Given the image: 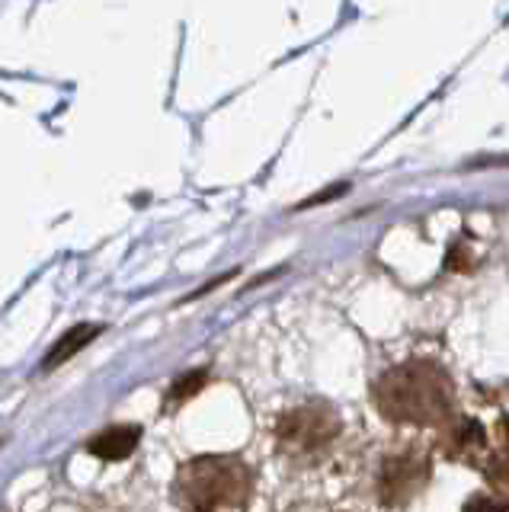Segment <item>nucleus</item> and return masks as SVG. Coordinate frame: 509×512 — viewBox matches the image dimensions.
Masks as SVG:
<instances>
[{
    "instance_id": "8",
    "label": "nucleus",
    "mask_w": 509,
    "mask_h": 512,
    "mask_svg": "<svg viewBox=\"0 0 509 512\" xmlns=\"http://www.w3.org/2000/svg\"><path fill=\"white\" fill-rule=\"evenodd\" d=\"M205 381H209V372L205 368H196V372H186L173 381L170 388V404H180V400H189L193 394H199L205 388Z\"/></svg>"
},
{
    "instance_id": "4",
    "label": "nucleus",
    "mask_w": 509,
    "mask_h": 512,
    "mask_svg": "<svg viewBox=\"0 0 509 512\" xmlns=\"http://www.w3.org/2000/svg\"><path fill=\"white\" fill-rule=\"evenodd\" d=\"M138 442H141L138 426H113V429H103L100 436H93L87 442V452L103 461H125L138 448Z\"/></svg>"
},
{
    "instance_id": "1",
    "label": "nucleus",
    "mask_w": 509,
    "mask_h": 512,
    "mask_svg": "<svg viewBox=\"0 0 509 512\" xmlns=\"http://www.w3.org/2000/svg\"><path fill=\"white\" fill-rule=\"evenodd\" d=\"M378 410L394 423L436 426L452 413L449 375L433 362H404L375 384Z\"/></svg>"
},
{
    "instance_id": "9",
    "label": "nucleus",
    "mask_w": 509,
    "mask_h": 512,
    "mask_svg": "<svg viewBox=\"0 0 509 512\" xmlns=\"http://www.w3.org/2000/svg\"><path fill=\"white\" fill-rule=\"evenodd\" d=\"M349 186L346 183H340V186H327L324 192H317V196H308L305 202H301L298 208H311V205H324L327 199H337V196H343V192H346Z\"/></svg>"
},
{
    "instance_id": "2",
    "label": "nucleus",
    "mask_w": 509,
    "mask_h": 512,
    "mask_svg": "<svg viewBox=\"0 0 509 512\" xmlns=\"http://www.w3.org/2000/svg\"><path fill=\"white\" fill-rule=\"evenodd\" d=\"M250 496V468L231 455H205L180 468L177 500L186 512H237Z\"/></svg>"
},
{
    "instance_id": "10",
    "label": "nucleus",
    "mask_w": 509,
    "mask_h": 512,
    "mask_svg": "<svg viewBox=\"0 0 509 512\" xmlns=\"http://www.w3.org/2000/svg\"><path fill=\"white\" fill-rule=\"evenodd\" d=\"M465 512H506V506H500L497 500H490V496H474V500L465 506Z\"/></svg>"
},
{
    "instance_id": "5",
    "label": "nucleus",
    "mask_w": 509,
    "mask_h": 512,
    "mask_svg": "<svg viewBox=\"0 0 509 512\" xmlns=\"http://www.w3.org/2000/svg\"><path fill=\"white\" fill-rule=\"evenodd\" d=\"M426 480V464L410 461V458H394L385 464V477H381V487H385V500L397 503V490H404V496H410Z\"/></svg>"
},
{
    "instance_id": "6",
    "label": "nucleus",
    "mask_w": 509,
    "mask_h": 512,
    "mask_svg": "<svg viewBox=\"0 0 509 512\" xmlns=\"http://www.w3.org/2000/svg\"><path fill=\"white\" fill-rule=\"evenodd\" d=\"M100 333H103L100 324H77V327H71V330L49 349V356H45L42 368H58V365H65V362L74 359L84 346H90L93 340H97Z\"/></svg>"
},
{
    "instance_id": "3",
    "label": "nucleus",
    "mask_w": 509,
    "mask_h": 512,
    "mask_svg": "<svg viewBox=\"0 0 509 512\" xmlns=\"http://www.w3.org/2000/svg\"><path fill=\"white\" fill-rule=\"evenodd\" d=\"M340 432V420L327 407H301L279 423V439L295 448L327 445Z\"/></svg>"
},
{
    "instance_id": "7",
    "label": "nucleus",
    "mask_w": 509,
    "mask_h": 512,
    "mask_svg": "<svg viewBox=\"0 0 509 512\" xmlns=\"http://www.w3.org/2000/svg\"><path fill=\"white\" fill-rule=\"evenodd\" d=\"M487 445V432L477 420H465L452 432V455H474Z\"/></svg>"
}]
</instances>
